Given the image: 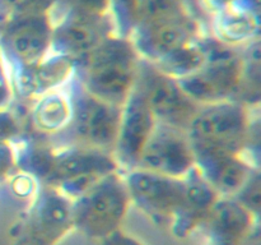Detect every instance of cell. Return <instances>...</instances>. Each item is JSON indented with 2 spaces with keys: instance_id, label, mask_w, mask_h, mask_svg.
<instances>
[{
  "instance_id": "32",
  "label": "cell",
  "mask_w": 261,
  "mask_h": 245,
  "mask_svg": "<svg viewBox=\"0 0 261 245\" xmlns=\"http://www.w3.org/2000/svg\"><path fill=\"white\" fill-rule=\"evenodd\" d=\"M198 2L204 13L209 14L211 17H214V15L224 12L228 8L236 5L241 0H198Z\"/></svg>"
},
{
  "instance_id": "20",
  "label": "cell",
  "mask_w": 261,
  "mask_h": 245,
  "mask_svg": "<svg viewBox=\"0 0 261 245\" xmlns=\"http://www.w3.org/2000/svg\"><path fill=\"white\" fill-rule=\"evenodd\" d=\"M213 36L219 42L240 48L259 38V15L256 8L246 0L212 17Z\"/></svg>"
},
{
  "instance_id": "29",
  "label": "cell",
  "mask_w": 261,
  "mask_h": 245,
  "mask_svg": "<svg viewBox=\"0 0 261 245\" xmlns=\"http://www.w3.org/2000/svg\"><path fill=\"white\" fill-rule=\"evenodd\" d=\"M22 127V122L13 110L9 107L0 109V140L14 142L20 135L24 134Z\"/></svg>"
},
{
  "instance_id": "18",
  "label": "cell",
  "mask_w": 261,
  "mask_h": 245,
  "mask_svg": "<svg viewBox=\"0 0 261 245\" xmlns=\"http://www.w3.org/2000/svg\"><path fill=\"white\" fill-rule=\"evenodd\" d=\"M195 166L221 197H233L256 168L244 155L214 151L194 152Z\"/></svg>"
},
{
  "instance_id": "34",
  "label": "cell",
  "mask_w": 261,
  "mask_h": 245,
  "mask_svg": "<svg viewBox=\"0 0 261 245\" xmlns=\"http://www.w3.org/2000/svg\"><path fill=\"white\" fill-rule=\"evenodd\" d=\"M209 245H236V244H219V242H209Z\"/></svg>"
},
{
  "instance_id": "14",
  "label": "cell",
  "mask_w": 261,
  "mask_h": 245,
  "mask_svg": "<svg viewBox=\"0 0 261 245\" xmlns=\"http://www.w3.org/2000/svg\"><path fill=\"white\" fill-rule=\"evenodd\" d=\"M203 35L201 26L191 13L155 24L137 27L130 40L140 59L155 63Z\"/></svg>"
},
{
  "instance_id": "3",
  "label": "cell",
  "mask_w": 261,
  "mask_h": 245,
  "mask_svg": "<svg viewBox=\"0 0 261 245\" xmlns=\"http://www.w3.org/2000/svg\"><path fill=\"white\" fill-rule=\"evenodd\" d=\"M130 204L124 174H107L71 201L73 230L88 239L102 240L121 229Z\"/></svg>"
},
{
  "instance_id": "10",
  "label": "cell",
  "mask_w": 261,
  "mask_h": 245,
  "mask_svg": "<svg viewBox=\"0 0 261 245\" xmlns=\"http://www.w3.org/2000/svg\"><path fill=\"white\" fill-rule=\"evenodd\" d=\"M124 180L132 204H135L154 224L170 226L182 203L184 179L135 167L124 173Z\"/></svg>"
},
{
  "instance_id": "6",
  "label": "cell",
  "mask_w": 261,
  "mask_h": 245,
  "mask_svg": "<svg viewBox=\"0 0 261 245\" xmlns=\"http://www.w3.org/2000/svg\"><path fill=\"white\" fill-rule=\"evenodd\" d=\"M71 230V199L54 186L40 184L13 239L14 245H56Z\"/></svg>"
},
{
  "instance_id": "25",
  "label": "cell",
  "mask_w": 261,
  "mask_h": 245,
  "mask_svg": "<svg viewBox=\"0 0 261 245\" xmlns=\"http://www.w3.org/2000/svg\"><path fill=\"white\" fill-rule=\"evenodd\" d=\"M111 0H54L50 14L53 19L63 14L107 15Z\"/></svg>"
},
{
  "instance_id": "23",
  "label": "cell",
  "mask_w": 261,
  "mask_h": 245,
  "mask_svg": "<svg viewBox=\"0 0 261 245\" xmlns=\"http://www.w3.org/2000/svg\"><path fill=\"white\" fill-rule=\"evenodd\" d=\"M186 13L190 12L186 7L185 0H139L137 27L165 22Z\"/></svg>"
},
{
  "instance_id": "21",
  "label": "cell",
  "mask_w": 261,
  "mask_h": 245,
  "mask_svg": "<svg viewBox=\"0 0 261 245\" xmlns=\"http://www.w3.org/2000/svg\"><path fill=\"white\" fill-rule=\"evenodd\" d=\"M17 170L37 179L41 184L50 176L55 160V145L43 135L22 134L14 142Z\"/></svg>"
},
{
  "instance_id": "35",
  "label": "cell",
  "mask_w": 261,
  "mask_h": 245,
  "mask_svg": "<svg viewBox=\"0 0 261 245\" xmlns=\"http://www.w3.org/2000/svg\"><path fill=\"white\" fill-rule=\"evenodd\" d=\"M250 245H259V240L256 241V244H251V242H250Z\"/></svg>"
},
{
  "instance_id": "19",
  "label": "cell",
  "mask_w": 261,
  "mask_h": 245,
  "mask_svg": "<svg viewBox=\"0 0 261 245\" xmlns=\"http://www.w3.org/2000/svg\"><path fill=\"white\" fill-rule=\"evenodd\" d=\"M66 84L32 100L30 124L33 133L51 139L64 132L70 124L73 105Z\"/></svg>"
},
{
  "instance_id": "33",
  "label": "cell",
  "mask_w": 261,
  "mask_h": 245,
  "mask_svg": "<svg viewBox=\"0 0 261 245\" xmlns=\"http://www.w3.org/2000/svg\"><path fill=\"white\" fill-rule=\"evenodd\" d=\"M101 241V245H144L142 241L137 239V237L132 236V235L126 234L119 229L117 231L112 232L109 236L103 237Z\"/></svg>"
},
{
  "instance_id": "26",
  "label": "cell",
  "mask_w": 261,
  "mask_h": 245,
  "mask_svg": "<svg viewBox=\"0 0 261 245\" xmlns=\"http://www.w3.org/2000/svg\"><path fill=\"white\" fill-rule=\"evenodd\" d=\"M236 201L246 207L255 217H259L261 208V175L260 168H256L245 181L244 185L233 195Z\"/></svg>"
},
{
  "instance_id": "22",
  "label": "cell",
  "mask_w": 261,
  "mask_h": 245,
  "mask_svg": "<svg viewBox=\"0 0 261 245\" xmlns=\"http://www.w3.org/2000/svg\"><path fill=\"white\" fill-rule=\"evenodd\" d=\"M201 37V36H200ZM200 37L193 42L177 48L173 53L168 54L165 58L153 63L155 68L163 73L168 74L175 79L185 78L190 74L198 71L206 61V54L203 47Z\"/></svg>"
},
{
  "instance_id": "15",
  "label": "cell",
  "mask_w": 261,
  "mask_h": 245,
  "mask_svg": "<svg viewBox=\"0 0 261 245\" xmlns=\"http://www.w3.org/2000/svg\"><path fill=\"white\" fill-rule=\"evenodd\" d=\"M256 218L233 197H219L200 229L209 242L244 245L254 234Z\"/></svg>"
},
{
  "instance_id": "8",
  "label": "cell",
  "mask_w": 261,
  "mask_h": 245,
  "mask_svg": "<svg viewBox=\"0 0 261 245\" xmlns=\"http://www.w3.org/2000/svg\"><path fill=\"white\" fill-rule=\"evenodd\" d=\"M50 10L15 15L0 26V53L10 71L32 65L50 54Z\"/></svg>"
},
{
  "instance_id": "24",
  "label": "cell",
  "mask_w": 261,
  "mask_h": 245,
  "mask_svg": "<svg viewBox=\"0 0 261 245\" xmlns=\"http://www.w3.org/2000/svg\"><path fill=\"white\" fill-rule=\"evenodd\" d=\"M139 0H111L109 14L114 24L115 35L120 37H132L138 20Z\"/></svg>"
},
{
  "instance_id": "30",
  "label": "cell",
  "mask_w": 261,
  "mask_h": 245,
  "mask_svg": "<svg viewBox=\"0 0 261 245\" xmlns=\"http://www.w3.org/2000/svg\"><path fill=\"white\" fill-rule=\"evenodd\" d=\"M17 171L15 147L10 140H0V181H7Z\"/></svg>"
},
{
  "instance_id": "17",
  "label": "cell",
  "mask_w": 261,
  "mask_h": 245,
  "mask_svg": "<svg viewBox=\"0 0 261 245\" xmlns=\"http://www.w3.org/2000/svg\"><path fill=\"white\" fill-rule=\"evenodd\" d=\"M182 179L185 184L182 203L170 224L172 234L180 239L189 236L196 229H200L212 207L221 197L196 166Z\"/></svg>"
},
{
  "instance_id": "9",
  "label": "cell",
  "mask_w": 261,
  "mask_h": 245,
  "mask_svg": "<svg viewBox=\"0 0 261 245\" xmlns=\"http://www.w3.org/2000/svg\"><path fill=\"white\" fill-rule=\"evenodd\" d=\"M134 87L142 92L160 124L186 132L200 107L184 91L177 79L161 71L154 64L144 59H140Z\"/></svg>"
},
{
  "instance_id": "31",
  "label": "cell",
  "mask_w": 261,
  "mask_h": 245,
  "mask_svg": "<svg viewBox=\"0 0 261 245\" xmlns=\"http://www.w3.org/2000/svg\"><path fill=\"white\" fill-rule=\"evenodd\" d=\"M10 76L8 73V68L5 66V61L0 53V109H5L9 106L12 100L13 87L10 82Z\"/></svg>"
},
{
  "instance_id": "16",
  "label": "cell",
  "mask_w": 261,
  "mask_h": 245,
  "mask_svg": "<svg viewBox=\"0 0 261 245\" xmlns=\"http://www.w3.org/2000/svg\"><path fill=\"white\" fill-rule=\"evenodd\" d=\"M73 74L74 61L70 58L51 53L36 64L10 71L13 91L24 100H35L65 86Z\"/></svg>"
},
{
  "instance_id": "11",
  "label": "cell",
  "mask_w": 261,
  "mask_h": 245,
  "mask_svg": "<svg viewBox=\"0 0 261 245\" xmlns=\"http://www.w3.org/2000/svg\"><path fill=\"white\" fill-rule=\"evenodd\" d=\"M157 120L144 96L138 88L122 105L119 132L112 156L122 174L139 166L143 150L153 133Z\"/></svg>"
},
{
  "instance_id": "12",
  "label": "cell",
  "mask_w": 261,
  "mask_h": 245,
  "mask_svg": "<svg viewBox=\"0 0 261 245\" xmlns=\"http://www.w3.org/2000/svg\"><path fill=\"white\" fill-rule=\"evenodd\" d=\"M53 22L50 53L70 58L73 61L115 35L110 14H63Z\"/></svg>"
},
{
  "instance_id": "2",
  "label": "cell",
  "mask_w": 261,
  "mask_h": 245,
  "mask_svg": "<svg viewBox=\"0 0 261 245\" xmlns=\"http://www.w3.org/2000/svg\"><path fill=\"white\" fill-rule=\"evenodd\" d=\"M66 86L73 105L70 124L60 134L51 138L50 142L53 144L61 142L56 147L78 144L112 153L119 132L122 106L110 104L87 92L74 74Z\"/></svg>"
},
{
  "instance_id": "5",
  "label": "cell",
  "mask_w": 261,
  "mask_h": 245,
  "mask_svg": "<svg viewBox=\"0 0 261 245\" xmlns=\"http://www.w3.org/2000/svg\"><path fill=\"white\" fill-rule=\"evenodd\" d=\"M206 61L198 71L177 79L184 91L199 105L233 100L242 81L244 61L240 48L231 47L211 36L200 37Z\"/></svg>"
},
{
  "instance_id": "27",
  "label": "cell",
  "mask_w": 261,
  "mask_h": 245,
  "mask_svg": "<svg viewBox=\"0 0 261 245\" xmlns=\"http://www.w3.org/2000/svg\"><path fill=\"white\" fill-rule=\"evenodd\" d=\"M54 0H0V26L15 15L50 10Z\"/></svg>"
},
{
  "instance_id": "13",
  "label": "cell",
  "mask_w": 261,
  "mask_h": 245,
  "mask_svg": "<svg viewBox=\"0 0 261 245\" xmlns=\"http://www.w3.org/2000/svg\"><path fill=\"white\" fill-rule=\"evenodd\" d=\"M195 166V156L185 130L157 122L138 167L182 179Z\"/></svg>"
},
{
  "instance_id": "4",
  "label": "cell",
  "mask_w": 261,
  "mask_h": 245,
  "mask_svg": "<svg viewBox=\"0 0 261 245\" xmlns=\"http://www.w3.org/2000/svg\"><path fill=\"white\" fill-rule=\"evenodd\" d=\"M252 109L236 101L200 105L186 129L194 152L214 151L244 155Z\"/></svg>"
},
{
  "instance_id": "1",
  "label": "cell",
  "mask_w": 261,
  "mask_h": 245,
  "mask_svg": "<svg viewBox=\"0 0 261 245\" xmlns=\"http://www.w3.org/2000/svg\"><path fill=\"white\" fill-rule=\"evenodd\" d=\"M139 63L133 41L112 35L74 60V77L91 94L122 106L134 89Z\"/></svg>"
},
{
  "instance_id": "28",
  "label": "cell",
  "mask_w": 261,
  "mask_h": 245,
  "mask_svg": "<svg viewBox=\"0 0 261 245\" xmlns=\"http://www.w3.org/2000/svg\"><path fill=\"white\" fill-rule=\"evenodd\" d=\"M9 185L13 194H15L19 198H30L32 199L35 194L37 193V189L40 186V181L33 176L23 173V171H15L9 179Z\"/></svg>"
},
{
  "instance_id": "7",
  "label": "cell",
  "mask_w": 261,
  "mask_h": 245,
  "mask_svg": "<svg viewBox=\"0 0 261 245\" xmlns=\"http://www.w3.org/2000/svg\"><path fill=\"white\" fill-rule=\"evenodd\" d=\"M120 171L112 153L78 144L55 147V160L45 185L54 186L71 201L101 180Z\"/></svg>"
}]
</instances>
